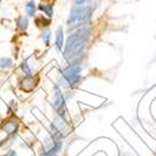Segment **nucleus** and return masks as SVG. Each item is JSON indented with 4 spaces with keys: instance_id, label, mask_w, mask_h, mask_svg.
<instances>
[{
    "instance_id": "nucleus-8",
    "label": "nucleus",
    "mask_w": 156,
    "mask_h": 156,
    "mask_svg": "<svg viewBox=\"0 0 156 156\" xmlns=\"http://www.w3.org/2000/svg\"><path fill=\"white\" fill-rule=\"evenodd\" d=\"M12 66V60L10 58H2L0 59V68L6 69V68H11Z\"/></svg>"
},
{
    "instance_id": "nucleus-5",
    "label": "nucleus",
    "mask_w": 156,
    "mask_h": 156,
    "mask_svg": "<svg viewBox=\"0 0 156 156\" xmlns=\"http://www.w3.org/2000/svg\"><path fill=\"white\" fill-rule=\"evenodd\" d=\"M18 122L14 120H9L3 125V129L6 134H15L18 131Z\"/></svg>"
},
{
    "instance_id": "nucleus-4",
    "label": "nucleus",
    "mask_w": 156,
    "mask_h": 156,
    "mask_svg": "<svg viewBox=\"0 0 156 156\" xmlns=\"http://www.w3.org/2000/svg\"><path fill=\"white\" fill-rule=\"evenodd\" d=\"M54 106L58 111V114L64 118V111H65V99L60 91V89L58 85H54Z\"/></svg>"
},
{
    "instance_id": "nucleus-6",
    "label": "nucleus",
    "mask_w": 156,
    "mask_h": 156,
    "mask_svg": "<svg viewBox=\"0 0 156 156\" xmlns=\"http://www.w3.org/2000/svg\"><path fill=\"white\" fill-rule=\"evenodd\" d=\"M55 44H56V48L59 50H61L62 46H64V33H62L61 27L58 28V30H56V41H55Z\"/></svg>"
},
{
    "instance_id": "nucleus-14",
    "label": "nucleus",
    "mask_w": 156,
    "mask_h": 156,
    "mask_svg": "<svg viewBox=\"0 0 156 156\" xmlns=\"http://www.w3.org/2000/svg\"><path fill=\"white\" fill-rule=\"evenodd\" d=\"M6 156H16V154H15L14 151H10V152H9V154H8Z\"/></svg>"
},
{
    "instance_id": "nucleus-1",
    "label": "nucleus",
    "mask_w": 156,
    "mask_h": 156,
    "mask_svg": "<svg viewBox=\"0 0 156 156\" xmlns=\"http://www.w3.org/2000/svg\"><path fill=\"white\" fill-rule=\"evenodd\" d=\"M89 35H90V29L86 27L79 29L74 34H71L68 37L66 44H65V49H64L65 59L70 61L71 59H75L79 56L87 44Z\"/></svg>"
},
{
    "instance_id": "nucleus-13",
    "label": "nucleus",
    "mask_w": 156,
    "mask_h": 156,
    "mask_svg": "<svg viewBox=\"0 0 156 156\" xmlns=\"http://www.w3.org/2000/svg\"><path fill=\"white\" fill-rule=\"evenodd\" d=\"M77 5H84V3H86L87 0H75Z\"/></svg>"
},
{
    "instance_id": "nucleus-7",
    "label": "nucleus",
    "mask_w": 156,
    "mask_h": 156,
    "mask_svg": "<svg viewBox=\"0 0 156 156\" xmlns=\"http://www.w3.org/2000/svg\"><path fill=\"white\" fill-rule=\"evenodd\" d=\"M25 9H27V12L29 16H34L35 14V3L34 2H28L25 4Z\"/></svg>"
},
{
    "instance_id": "nucleus-9",
    "label": "nucleus",
    "mask_w": 156,
    "mask_h": 156,
    "mask_svg": "<svg viewBox=\"0 0 156 156\" xmlns=\"http://www.w3.org/2000/svg\"><path fill=\"white\" fill-rule=\"evenodd\" d=\"M28 19L27 18H24V16H20L19 19H18V28L20 29V30H25L28 28Z\"/></svg>"
},
{
    "instance_id": "nucleus-3",
    "label": "nucleus",
    "mask_w": 156,
    "mask_h": 156,
    "mask_svg": "<svg viewBox=\"0 0 156 156\" xmlns=\"http://www.w3.org/2000/svg\"><path fill=\"white\" fill-rule=\"evenodd\" d=\"M80 73H81V68L77 66V65H70L69 68H66L62 71L64 85L75 86L80 81Z\"/></svg>"
},
{
    "instance_id": "nucleus-2",
    "label": "nucleus",
    "mask_w": 156,
    "mask_h": 156,
    "mask_svg": "<svg viewBox=\"0 0 156 156\" xmlns=\"http://www.w3.org/2000/svg\"><path fill=\"white\" fill-rule=\"evenodd\" d=\"M91 16V8L89 5H77L71 9V12L68 19L69 25L85 24Z\"/></svg>"
},
{
    "instance_id": "nucleus-12",
    "label": "nucleus",
    "mask_w": 156,
    "mask_h": 156,
    "mask_svg": "<svg viewBox=\"0 0 156 156\" xmlns=\"http://www.w3.org/2000/svg\"><path fill=\"white\" fill-rule=\"evenodd\" d=\"M50 36H51V34H50L49 30H45V31L43 33V40H44V43H45L46 45L50 43Z\"/></svg>"
},
{
    "instance_id": "nucleus-10",
    "label": "nucleus",
    "mask_w": 156,
    "mask_h": 156,
    "mask_svg": "<svg viewBox=\"0 0 156 156\" xmlns=\"http://www.w3.org/2000/svg\"><path fill=\"white\" fill-rule=\"evenodd\" d=\"M40 9L44 11V12H46V14L49 15V16H51L53 15V5H45V4H41L40 5Z\"/></svg>"
},
{
    "instance_id": "nucleus-11",
    "label": "nucleus",
    "mask_w": 156,
    "mask_h": 156,
    "mask_svg": "<svg viewBox=\"0 0 156 156\" xmlns=\"http://www.w3.org/2000/svg\"><path fill=\"white\" fill-rule=\"evenodd\" d=\"M21 70L24 71V74L27 75V76H31V70H30V68H29V65H28V62L27 61H24L23 64H21Z\"/></svg>"
}]
</instances>
